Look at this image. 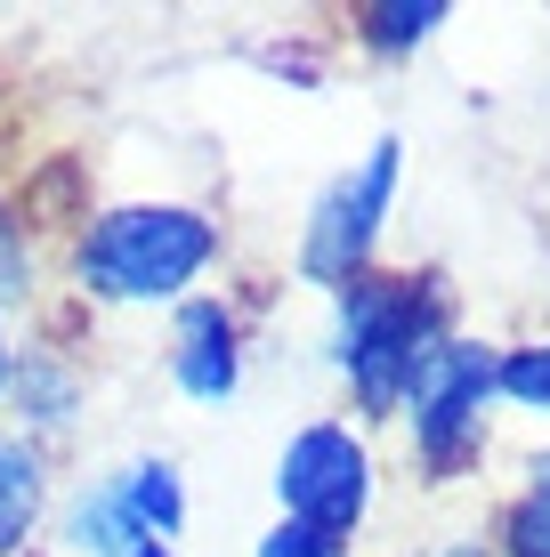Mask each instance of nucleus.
<instances>
[{
    "label": "nucleus",
    "mask_w": 550,
    "mask_h": 557,
    "mask_svg": "<svg viewBox=\"0 0 550 557\" xmlns=\"http://www.w3.org/2000/svg\"><path fill=\"white\" fill-rule=\"evenodd\" d=\"M49 509V460L33 436L0 429V557H25V542L41 533Z\"/></svg>",
    "instance_id": "8"
},
{
    "label": "nucleus",
    "mask_w": 550,
    "mask_h": 557,
    "mask_svg": "<svg viewBox=\"0 0 550 557\" xmlns=\"http://www.w3.org/2000/svg\"><path fill=\"white\" fill-rule=\"evenodd\" d=\"M33 299V251H25V219L0 210V315Z\"/></svg>",
    "instance_id": "14"
},
{
    "label": "nucleus",
    "mask_w": 550,
    "mask_h": 557,
    "mask_svg": "<svg viewBox=\"0 0 550 557\" xmlns=\"http://www.w3.org/2000/svg\"><path fill=\"white\" fill-rule=\"evenodd\" d=\"M453 339V292L438 275H356L349 292H332V363L349 380L365 420H396L413 396V380L429 372Z\"/></svg>",
    "instance_id": "1"
},
{
    "label": "nucleus",
    "mask_w": 550,
    "mask_h": 557,
    "mask_svg": "<svg viewBox=\"0 0 550 557\" xmlns=\"http://www.w3.org/2000/svg\"><path fill=\"white\" fill-rule=\"evenodd\" d=\"M276 509L292 517V525H316V533H332V542H349V533L365 525V509H372L365 429H349V420H308L276 460Z\"/></svg>",
    "instance_id": "5"
},
{
    "label": "nucleus",
    "mask_w": 550,
    "mask_h": 557,
    "mask_svg": "<svg viewBox=\"0 0 550 557\" xmlns=\"http://www.w3.org/2000/svg\"><path fill=\"white\" fill-rule=\"evenodd\" d=\"M445 0H372V9H356L349 25H356V49H372V57H413L429 41V33L445 25Z\"/></svg>",
    "instance_id": "11"
},
{
    "label": "nucleus",
    "mask_w": 550,
    "mask_h": 557,
    "mask_svg": "<svg viewBox=\"0 0 550 557\" xmlns=\"http://www.w3.org/2000/svg\"><path fill=\"white\" fill-rule=\"evenodd\" d=\"M170 380L195 405H227L243 388V323L227 299H179L170 323Z\"/></svg>",
    "instance_id": "6"
},
{
    "label": "nucleus",
    "mask_w": 550,
    "mask_h": 557,
    "mask_svg": "<svg viewBox=\"0 0 550 557\" xmlns=\"http://www.w3.org/2000/svg\"><path fill=\"white\" fill-rule=\"evenodd\" d=\"M494 356L486 339H445L429 372L413 380L405 420H413V460L429 485H453L486 460V405H494Z\"/></svg>",
    "instance_id": "4"
},
{
    "label": "nucleus",
    "mask_w": 550,
    "mask_h": 557,
    "mask_svg": "<svg viewBox=\"0 0 550 557\" xmlns=\"http://www.w3.org/2000/svg\"><path fill=\"white\" fill-rule=\"evenodd\" d=\"M130 557H170V549H162V542H138V549H130Z\"/></svg>",
    "instance_id": "19"
},
{
    "label": "nucleus",
    "mask_w": 550,
    "mask_h": 557,
    "mask_svg": "<svg viewBox=\"0 0 550 557\" xmlns=\"http://www.w3.org/2000/svg\"><path fill=\"white\" fill-rule=\"evenodd\" d=\"M494 405L550 412V339H526V348H502L494 356Z\"/></svg>",
    "instance_id": "12"
},
{
    "label": "nucleus",
    "mask_w": 550,
    "mask_h": 557,
    "mask_svg": "<svg viewBox=\"0 0 550 557\" xmlns=\"http://www.w3.org/2000/svg\"><path fill=\"white\" fill-rule=\"evenodd\" d=\"M138 542H146V533L130 525L113 476H106V485H82V493L65 502V549H73V557H130Z\"/></svg>",
    "instance_id": "10"
},
{
    "label": "nucleus",
    "mask_w": 550,
    "mask_h": 557,
    "mask_svg": "<svg viewBox=\"0 0 550 557\" xmlns=\"http://www.w3.org/2000/svg\"><path fill=\"white\" fill-rule=\"evenodd\" d=\"M445 557H494V542H453Z\"/></svg>",
    "instance_id": "18"
},
{
    "label": "nucleus",
    "mask_w": 550,
    "mask_h": 557,
    "mask_svg": "<svg viewBox=\"0 0 550 557\" xmlns=\"http://www.w3.org/2000/svg\"><path fill=\"white\" fill-rule=\"evenodd\" d=\"M252 557H349V542H332V533H316V525H292V517H276V525L259 533Z\"/></svg>",
    "instance_id": "15"
},
{
    "label": "nucleus",
    "mask_w": 550,
    "mask_h": 557,
    "mask_svg": "<svg viewBox=\"0 0 550 557\" xmlns=\"http://www.w3.org/2000/svg\"><path fill=\"white\" fill-rule=\"evenodd\" d=\"M526 502H550V453L535 460V469H526Z\"/></svg>",
    "instance_id": "16"
},
{
    "label": "nucleus",
    "mask_w": 550,
    "mask_h": 557,
    "mask_svg": "<svg viewBox=\"0 0 550 557\" xmlns=\"http://www.w3.org/2000/svg\"><path fill=\"white\" fill-rule=\"evenodd\" d=\"M113 493H122V509H130V525L146 533V542H179V525H186V485H179V469H170L162 453H146V460H130L122 476H113Z\"/></svg>",
    "instance_id": "9"
},
{
    "label": "nucleus",
    "mask_w": 550,
    "mask_h": 557,
    "mask_svg": "<svg viewBox=\"0 0 550 557\" xmlns=\"http://www.w3.org/2000/svg\"><path fill=\"white\" fill-rule=\"evenodd\" d=\"M396 170H405V146L372 138L365 162L340 170L316 195L308 226H300V283L349 292L356 275H372V251H381V226H389V202H396Z\"/></svg>",
    "instance_id": "3"
},
{
    "label": "nucleus",
    "mask_w": 550,
    "mask_h": 557,
    "mask_svg": "<svg viewBox=\"0 0 550 557\" xmlns=\"http://www.w3.org/2000/svg\"><path fill=\"white\" fill-rule=\"evenodd\" d=\"M9 363H16V348H9V315H0V388H9Z\"/></svg>",
    "instance_id": "17"
},
{
    "label": "nucleus",
    "mask_w": 550,
    "mask_h": 557,
    "mask_svg": "<svg viewBox=\"0 0 550 557\" xmlns=\"http://www.w3.org/2000/svg\"><path fill=\"white\" fill-rule=\"evenodd\" d=\"M494 557H550V502H510L502 509V533H494Z\"/></svg>",
    "instance_id": "13"
},
{
    "label": "nucleus",
    "mask_w": 550,
    "mask_h": 557,
    "mask_svg": "<svg viewBox=\"0 0 550 557\" xmlns=\"http://www.w3.org/2000/svg\"><path fill=\"white\" fill-rule=\"evenodd\" d=\"M16 405V436H57L73 412H82V372H73V356H57V348H25L9 363V388H0Z\"/></svg>",
    "instance_id": "7"
},
{
    "label": "nucleus",
    "mask_w": 550,
    "mask_h": 557,
    "mask_svg": "<svg viewBox=\"0 0 550 557\" xmlns=\"http://www.w3.org/2000/svg\"><path fill=\"white\" fill-rule=\"evenodd\" d=\"M227 235L195 202H113L73 235V292L98 307H179L219 267Z\"/></svg>",
    "instance_id": "2"
}]
</instances>
